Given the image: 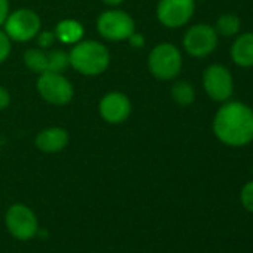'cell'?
I'll return each mask as SVG.
<instances>
[{"label": "cell", "instance_id": "23", "mask_svg": "<svg viewBox=\"0 0 253 253\" xmlns=\"http://www.w3.org/2000/svg\"><path fill=\"white\" fill-rule=\"evenodd\" d=\"M11 104V94L9 91L0 85V110H5Z\"/></svg>", "mask_w": 253, "mask_h": 253}, {"label": "cell", "instance_id": "25", "mask_svg": "<svg viewBox=\"0 0 253 253\" xmlns=\"http://www.w3.org/2000/svg\"><path fill=\"white\" fill-rule=\"evenodd\" d=\"M101 2L104 3V5H107V6H113V8H116V6H119L124 0H101Z\"/></svg>", "mask_w": 253, "mask_h": 253}, {"label": "cell", "instance_id": "2", "mask_svg": "<svg viewBox=\"0 0 253 253\" xmlns=\"http://www.w3.org/2000/svg\"><path fill=\"white\" fill-rule=\"evenodd\" d=\"M70 66L84 76H98L110 64L109 49L98 41L82 39L69 51Z\"/></svg>", "mask_w": 253, "mask_h": 253}, {"label": "cell", "instance_id": "10", "mask_svg": "<svg viewBox=\"0 0 253 253\" xmlns=\"http://www.w3.org/2000/svg\"><path fill=\"white\" fill-rule=\"evenodd\" d=\"M195 12V0H160L157 5V18L167 29H180L186 26Z\"/></svg>", "mask_w": 253, "mask_h": 253}, {"label": "cell", "instance_id": "18", "mask_svg": "<svg viewBox=\"0 0 253 253\" xmlns=\"http://www.w3.org/2000/svg\"><path fill=\"white\" fill-rule=\"evenodd\" d=\"M48 72H57L61 73L70 66L69 63V52L63 49H48Z\"/></svg>", "mask_w": 253, "mask_h": 253}, {"label": "cell", "instance_id": "4", "mask_svg": "<svg viewBox=\"0 0 253 253\" xmlns=\"http://www.w3.org/2000/svg\"><path fill=\"white\" fill-rule=\"evenodd\" d=\"M5 225L8 232L20 241H29L39 234V219L36 213L23 203H15L5 213Z\"/></svg>", "mask_w": 253, "mask_h": 253}, {"label": "cell", "instance_id": "15", "mask_svg": "<svg viewBox=\"0 0 253 253\" xmlns=\"http://www.w3.org/2000/svg\"><path fill=\"white\" fill-rule=\"evenodd\" d=\"M24 64L29 70L35 73H45L48 72V52L41 48H30L23 55Z\"/></svg>", "mask_w": 253, "mask_h": 253}, {"label": "cell", "instance_id": "7", "mask_svg": "<svg viewBox=\"0 0 253 253\" xmlns=\"http://www.w3.org/2000/svg\"><path fill=\"white\" fill-rule=\"evenodd\" d=\"M36 88L39 95L49 104L64 106L72 101L75 89L70 81L57 72H45L41 73L36 82Z\"/></svg>", "mask_w": 253, "mask_h": 253}, {"label": "cell", "instance_id": "6", "mask_svg": "<svg viewBox=\"0 0 253 253\" xmlns=\"http://www.w3.org/2000/svg\"><path fill=\"white\" fill-rule=\"evenodd\" d=\"M42 29L41 17L29 8H20L14 12H9L3 30L12 42H30L33 41Z\"/></svg>", "mask_w": 253, "mask_h": 253}, {"label": "cell", "instance_id": "9", "mask_svg": "<svg viewBox=\"0 0 253 253\" xmlns=\"http://www.w3.org/2000/svg\"><path fill=\"white\" fill-rule=\"evenodd\" d=\"M203 86L213 101H228L234 92V79L229 69L222 64L207 66L203 72Z\"/></svg>", "mask_w": 253, "mask_h": 253}, {"label": "cell", "instance_id": "26", "mask_svg": "<svg viewBox=\"0 0 253 253\" xmlns=\"http://www.w3.org/2000/svg\"><path fill=\"white\" fill-rule=\"evenodd\" d=\"M197 2H201V0H195V3H197Z\"/></svg>", "mask_w": 253, "mask_h": 253}, {"label": "cell", "instance_id": "17", "mask_svg": "<svg viewBox=\"0 0 253 253\" xmlns=\"http://www.w3.org/2000/svg\"><path fill=\"white\" fill-rule=\"evenodd\" d=\"M171 98L179 106H189L195 100V88L188 81H177L170 89Z\"/></svg>", "mask_w": 253, "mask_h": 253}, {"label": "cell", "instance_id": "3", "mask_svg": "<svg viewBox=\"0 0 253 253\" xmlns=\"http://www.w3.org/2000/svg\"><path fill=\"white\" fill-rule=\"evenodd\" d=\"M183 66L180 49L170 43L163 42L155 45L148 57V69L158 81H171L179 76Z\"/></svg>", "mask_w": 253, "mask_h": 253}, {"label": "cell", "instance_id": "21", "mask_svg": "<svg viewBox=\"0 0 253 253\" xmlns=\"http://www.w3.org/2000/svg\"><path fill=\"white\" fill-rule=\"evenodd\" d=\"M11 49H12V41L5 33V30L0 29V64L6 61V58L11 54Z\"/></svg>", "mask_w": 253, "mask_h": 253}, {"label": "cell", "instance_id": "24", "mask_svg": "<svg viewBox=\"0 0 253 253\" xmlns=\"http://www.w3.org/2000/svg\"><path fill=\"white\" fill-rule=\"evenodd\" d=\"M9 0H0V27H2L9 15Z\"/></svg>", "mask_w": 253, "mask_h": 253}, {"label": "cell", "instance_id": "14", "mask_svg": "<svg viewBox=\"0 0 253 253\" xmlns=\"http://www.w3.org/2000/svg\"><path fill=\"white\" fill-rule=\"evenodd\" d=\"M54 33H55L57 41H60L61 43L75 45V43H78L79 41L84 39L85 29L78 20L66 18V20H61L60 23H57Z\"/></svg>", "mask_w": 253, "mask_h": 253}, {"label": "cell", "instance_id": "13", "mask_svg": "<svg viewBox=\"0 0 253 253\" xmlns=\"http://www.w3.org/2000/svg\"><path fill=\"white\" fill-rule=\"evenodd\" d=\"M229 55L235 66L243 69L253 67V32L237 35L231 45Z\"/></svg>", "mask_w": 253, "mask_h": 253}, {"label": "cell", "instance_id": "19", "mask_svg": "<svg viewBox=\"0 0 253 253\" xmlns=\"http://www.w3.org/2000/svg\"><path fill=\"white\" fill-rule=\"evenodd\" d=\"M240 201H241V206L247 211L253 213V180L247 182L241 188V191H240Z\"/></svg>", "mask_w": 253, "mask_h": 253}, {"label": "cell", "instance_id": "1", "mask_svg": "<svg viewBox=\"0 0 253 253\" xmlns=\"http://www.w3.org/2000/svg\"><path fill=\"white\" fill-rule=\"evenodd\" d=\"M211 130L228 148L247 146L253 142V109L243 101H223L214 113Z\"/></svg>", "mask_w": 253, "mask_h": 253}, {"label": "cell", "instance_id": "20", "mask_svg": "<svg viewBox=\"0 0 253 253\" xmlns=\"http://www.w3.org/2000/svg\"><path fill=\"white\" fill-rule=\"evenodd\" d=\"M35 39H36L38 48H41V49H43V51L49 49V48L54 45V42L57 41L55 33H54V32H48V30H46V32H42V30H41Z\"/></svg>", "mask_w": 253, "mask_h": 253}, {"label": "cell", "instance_id": "12", "mask_svg": "<svg viewBox=\"0 0 253 253\" xmlns=\"http://www.w3.org/2000/svg\"><path fill=\"white\" fill-rule=\"evenodd\" d=\"M35 145L45 154L61 152L69 145V133L61 126H48L36 136Z\"/></svg>", "mask_w": 253, "mask_h": 253}, {"label": "cell", "instance_id": "22", "mask_svg": "<svg viewBox=\"0 0 253 253\" xmlns=\"http://www.w3.org/2000/svg\"><path fill=\"white\" fill-rule=\"evenodd\" d=\"M128 42L133 48H136V49H140V48H143L145 46V38H143V35H140V33H137V32H134L130 38H128Z\"/></svg>", "mask_w": 253, "mask_h": 253}, {"label": "cell", "instance_id": "5", "mask_svg": "<svg viewBox=\"0 0 253 253\" xmlns=\"http://www.w3.org/2000/svg\"><path fill=\"white\" fill-rule=\"evenodd\" d=\"M97 32L106 41L124 42L136 32V23L125 11L107 9L97 18Z\"/></svg>", "mask_w": 253, "mask_h": 253}, {"label": "cell", "instance_id": "16", "mask_svg": "<svg viewBox=\"0 0 253 253\" xmlns=\"http://www.w3.org/2000/svg\"><path fill=\"white\" fill-rule=\"evenodd\" d=\"M241 29V21L235 14H222L214 24V30L217 33V36L222 38H234L238 35Z\"/></svg>", "mask_w": 253, "mask_h": 253}, {"label": "cell", "instance_id": "11", "mask_svg": "<svg viewBox=\"0 0 253 253\" xmlns=\"http://www.w3.org/2000/svg\"><path fill=\"white\" fill-rule=\"evenodd\" d=\"M131 101L124 92L119 91H112L107 92L101 97L98 103V112L100 116L107 122V124H122L131 115Z\"/></svg>", "mask_w": 253, "mask_h": 253}, {"label": "cell", "instance_id": "8", "mask_svg": "<svg viewBox=\"0 0 253 253\" xmlns=\"http://www.w3.org/2000/svg\"><path fill=\"white\" fill-rule=\"evenodd\" d=\"M219 36L210 24L198 23L191 26L183 35V49L188 55L195 58H204L210 55L217 46Z\"/></svg>", "mask_w": 253, "mask_h": 253}]
</instances>
